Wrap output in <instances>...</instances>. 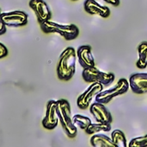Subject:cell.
<instances>
[{
  "mask_svg": "<svg viewBox=\"0 0 147 147\" xmlns=\"http://www.w3.org/2000/svg\"><path fill=\"white\" fill-rule=\"evenodd\" d=\"M77 57L79 64L84 68L95 67V59L92 54V49L90 45L80 46L77 50Z\"/></svg>",
  "mask_w": 147,
  "mask_h": 147,
  "instance_id": "obj_12",
  "label": "cell"
},
{
  "mask_svg": "<svg viewBox=\"0 0 147 147\" xmlns=\"http://www.w3.org/2000/svg\"><path fill=\"white\" fill-rule=\"evenodd\" d=\"M8 55V49L5 45H3L2 42H0V59L7 56Z\"/></svg>",
  "mask_w": 147,
  "mask_h": 147,
  "instance_id": "obj_21",
  "label": "cell"
},
{
  "mask_svg": "<svg viewBox=\"0 0 147 147\" xmlns=\"http://www.w3.org/2000/svg\"><path fill=\"white\" fill-rule=\"evenodd\" d=\"M129 88V81L127 79H120L114 88L105 91L102 90V92H100L96 96V101L102 104H107L109 101H111L115 97L127 93Z\"/></svg>",
  "mask_w": 147,
  "mask_h": 147,
  "instance_id": "obj_5",
  "label": "cell"
},
{
  "mask_svg": "<svg viewBox=\"0 0 147 147\" xmlns=\"http://www.w3.org/2000/svg\"><path fill=\"white\" fill-rule=\"evenodd\" d=\"M103 1H105L106 3H108L111 5H114V6H119L120 3H121L120 0H103Z\"/></svg>",
  "mask_w": 147,
  "mask_h": 147,
  "instance_id": "obj_22",
  "label": "cell"
},
{
  "mask_svg": "<svg viewBox=\"0 0 147 147\" xmlns=\"http://www.w3.org/2000/svg\"><path fill=\"white\" fill-rule=\"evenodd\" d=\"M71 1H78V0H71Z\"/></svg>",
  "mask_w": 147,
  "mask_h": 147,
  "instance_id": "obj_23",
  "label": "cell"
},
{
  "mask_svg": "<svg viewBox=\"0 0 147 147\" xmlns=\"http://www.w3.org/2000/svg\"><path fill=\"white\" fill-rule=\"evenodd\" d=\"M2 14H3V12H2V10L0 9V36L4 35L6 33V30H7L6 29V25L3 23V22L2 20Z\"/></svg>",
  "mask_w": 147,
  "mask_h": 147,
  "instance_id": "obj_20",
  "label": "cell"
},
{
  "mask_svg": "<svg viewBox=\"0 0 147 147\" xmlns=\"http://www.w3.org/2000/svg\"><path fill=\"white\" fill-rule=\"evenodd\" d=\"M111 130V124L109 123H91L90 126L85 130V133L89 135H95L100 133H108Z\"/></svg>",
  "mask_w": 147,
  "mask_h": 147,
  "instance_id": "obj_15",
  "label": "cell"
},
{
  "mask_svg": "<svg viewBox=\"0 0 147 147\" xmlns=\"http://www.w3.org/2000/svg\"><path fill=\"white\" fill-rule=\"evenodd\" d=\"M111 139L116 147H128L127 144V138L121 130H115L111 133Z\"/></svg>",
  "mask_w": 147,
  "mask_h": 147,
  "instance_id": "obj_18",
  "label": "cell"
},
{
  "mask_svg": "<svg viewBox=\"0 0 147 147\" xmlns=\"http://www.w3.org/2000/svg\"><path fill=\"white\" fill-rule=\"evenodd\" d=\"M59 116L57 112V101H49L47 105L46 114L42 120V126L47 130L54 129L59 123Z\"/></svg>",
  "mask_w": 147,
  "mask_h": 147,
  "instance_id": "obj_8",
  "label": "cell"
},
{
  "mask_svg": "<svg viewBox=\"0 0 147 147\" xmlns=\"http://www.w3.org/2000/svg\"><path fill=\"white\" fill-rule=\"evenodd\" d=\"M84 10L90 15H98L102 17H109L110 16V10L100 4L96 0H85L84 3Z\"/></svg>",
  "mask_w": 147,
  "mask_h": 147,
  "instance_id": "obj_13",
  "label": "cell"
},
{
  "mask_svg": "<svg viewBox=\"0 0 147 147\" xmlns=\"http://www.w3.org/2000/svg\"><path fill=\"white\" fill-rule=\"evenodd\" d=\"M40 24V29L44 33H58L67 41L76 39L79 35V29L75 24H59L51 20Z\"/></svg>",
  "mask_w": 147,
  "mask_h": 147,
  "instance_id": "obj_3",
  "label": "cell"
},
{
  "mask_svg": "<svg viewBox=\"0 0 147 147\" xmlns=\"http://www.w3.org/2000/svg\"><path fill=\"white\" fill-rule=\"evenodd\" d=\"M90 144L93 147H116L111 138L100 133L92 135Z\"/></svg>",
  "mask_w": 147,
  "mask_h": 147,
  "instance_id": "obj_14",
  "label": "cell"
},
{
  "mask_svg": "<svg viewBox=\"0 0 147 147\" xmlns=\"http://www.w3.org/2000/svg\"><path fill=\"white\" fill-rule=\"evenodd\" d=\"M82 76L85 82L88 83L98 82L105 86L110 85L115 81V78L113 73H106V72L100 71L98 68H96V66L89 68H84Z\"/></svg>",
  "mask_w": 147,
  "mask_h": 147,
  "instance_id": "obj_4",
  "label": "cell"
},
{
  "mask_svg": "<svg viewBox=\"0 0 147 147\" xmlns=\"http://www.w3.org/2000/svg\"><path fill=\"white\" fill-rule=\"evenodd\" d=\"M90 111L96 122L109 124H111L113 122V117L110 112L104 106V104L96 101L95 103L90 105Z\"/></svg>",
  "mask_w": 147,
  "mask_h": 147,
  "instance_id": "obj_10",
  "label": "cell"
},
{
  "mask_svg": "<svg viewBox=\"0 0 147 147\" xmlns=\"http://www.w3.org/2000/svg\"><path fill=\"white\" fill-rule=\"evenodd\" d=\"M128 147H147V134L142 137L133 139L129 142Z\"/></svg>",
  "mask_w": 147,
  "mask_h": 147,
  "instance_id": "obj_19",
  "label": "cell"
},
{
  "mask_svg": "<svg viewBox=\"0 0 147 147\" xmlns=\"http://www.w3.org/2000/svg\"><path fill=\"white\" fill-rule=\"evenodd\" d=\"M28 16L22 10H14L2 14V20L6 26L22 27L28 23Z\"/></svg>",
  "mask_w": 147,
  "mask_h": 147,
  "instance_id": "obj_7",
  "label": "cell"
},
{
  "mask_svg": "<svg viewBox=\"0 0 147 147\" xmlns=\"http://www.w3.org/2000/svg\"><path fill=\"white\" fill-rule=\"evenodd\" d=\"M103 90V85L98 82L92 83L82 94H80L77 100V105L78 108L84 110L91 105V101L96 96Z\"/></svg>",
  "mask_w": 147,
  "mask_h": 147,
  "instance_id": "obj_6",
  "label": "cell"
},
{
  "mask_svg": "<svg viewBox=\"0 0 147 147\" xmlns=\"http://www.w3.org/2000/svg\"><path fill=\"white\" fill-rule=\"evenodd\" d=\"M72 121L77 127H78L84 131H85L90 126V125L92 123L90 118L84 116V115H81V114L74 115L72 117Z\"/></svg>",
  "mask_w": 147,
  "mask_h": 147,
  "instance_id": "obj_17",
  "label": "cell"
},
{
  "mask_svg": "<svg viewBox=\"0 0 147 147\" xmlns=\"http://www.w3.org/2000/svg\"><path fill=\"white\" fill-rule=\"evenodd\" d=\"M57 112L59 121L66 135L71 139L75 138L78 134V129L72 121L70 103L65 99L57 101Z\"/></svg>",
  "mask_w": 147,
  "mask_h": 147,
  "instance_id": "obj_2",
  "label": "cell"
},
{
  "mask_svg": "<svg viewBox=\"0 0 147 147\" xmlns=\"http://www.w3.org/2000/svg\"><path fill=\"white\" fill-rule=\"evenodd\" d=\"M129 86L134 94L147 93V73H136L130 76Z\"/></svg>",
  "mask_w": 147,
  "mask_h": 147,
  "instance_id": "obj_11",
  "label": "cell"
},
{
  "mask_svg": "<svg viewBox=\"0 0 147 147\" xmlns=\"http://www.w3.org/2000/svg\"><path fill=\"white\" fill-rule=\"evenodd\" d=\"M77 51L72 47L66 48L60 55L57 64V75L61 81L71 80L76 71Z\"/></svg>",
  "mask_w": 147,
  "mask_h": 147,
  "instance_id": "obj_1",
  "label": "cell"
},
{
  "mask_svg": "<svg viewBox=\"0 0 147 147\" xmlns=\"http://www.w3.org/2000/svg\"><path fill=\"white\" fill-rule=\"evenodd\" d=\"M29 7L34 12L40 23L48 21L52 17L51 10L44 0H30Z\"/></svg>",
  "mask_w": 147,
  "mask_h": 147,
  "instance_id": "obj_9",
  "label": "cell"
},
{
  "mask_svg": "<svg viewBox=\"0 0 147 147\" xmlns=\"http://www.w3.org/2000/svg\"><path fill=\"white\" fill-rule=\"evenodd\" d=\"M139 60L136 62L138 68L144 69L147 67V42H141L138 47Z\"/></svg>",
  "mask_w": 147,
  "mask_h": 147,
  "instance_id": "obj_16",
  "label": "cell"
}]
</instances>
